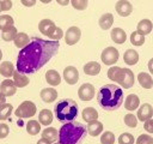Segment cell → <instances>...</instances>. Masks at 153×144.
Here are the masks:
<instances>
[{
  "label": "cell",
  "mask_w": 153,
  "mask_h": 144,
  "mask_svg": "<svg viewBox=\"0 0 153 144\" xmlns=\"http://www.w3.org/2000/svg\"><path fill=\"white\" fill-rule=\"evenodd\" d=\"M59 42L33 37L30 43L20 49L17 58V71L26 74L41 70L59 50Z\"/></svg>",
  "instance_id": "6da1fadb"
},
{
  "label": "cell",
  "mask_w": 153,
  "mask_h": 144,
  "mask_svg": "<svg viewBox=\"0 0 153 144\" xmlns=\"http://www.w3.org/2000/svg\"><path fill=\"white\" fill-rule=\"evenodd\" d=\"M99 106L105 110H116L123 102V91L115 84H106L100 88L97 95Z\"/></svg>",
  "instance_id": "7a4b0ae2"
},
{
  "label": "cell",
  "mask_w": 153,
  "mask_h": 144,
  "mask_svg": "<svg viewBox=\"0 0 153 144\" xmlns=\"http://www.w3.org/2000/svg\"><path fill=\"white\" fill-rule=\"evenodd\" d=\"M86 127L78 121L66 122L59 131L60 144H81L86 137Z\"/></svg>",
  "instance_id": "3957f363"
},
{
  "label": "cell",
  "mask_w": 153,
  "mask_h": 144,
  "mask_svg": "<svg viewBox=\"0 0 153 144\" xmlns=\"http://www.w3.org/2000/svg\"><path fill=\"white\" fill-rule=\"evenodd\" d=\"M55 115L61 122H71L78 115V104L74 100L66 98L55 104Z\"/></svg>",
  "instance_id": "277c9868"
},
{
  "label": "cell",
  "mask_w": 153,
  "mask_h": 144,
  "mask_svg": "<svg viewBox=\"0 0 153 144\" xmlns=\"http://www.w3.org/2000/svg\"><path fill=\"white\" fill-rule=\"evenodd\" d=\"M14 114H16V116L22 118V119L32 118L36 114V104L32 101H24L14 110Z\"/></svg>",
  "instance_id": "5b68a950"
},
{
  "label": "cell",
  "mask_w": 153,
  "mask_h": 144,
  "mask_svg": "<svg viewBox=\"0 0 153 144\" xmlns=\"http://www.w3.org/2000/svg\"><path fill=\"white\" fill-rule=\"evenodd\" d=\"M134 80H135V77H134L133 71L129 70V68H122L116 82H117L122 88L129 89V88H131V86L134 85Z\"/></svg>",
  "instance_id": "8992f818"
},
{
  "label": "cell",
  "mask_w": 153,
  "mask_h": 144,
  "mask_svg": "<svg viewBox=\"0 0 153 144\" xmlns=\"http://www.w3.org/2000/svg\"><path fill=\"white\" fill-rule=\"evenodd\" d=\"M118 56V50L115 47H106L100 54L102 62H104L105 65H114L115 62H117Z\"/></svg>",
  "instance_id": "52a82bcc"
},
{
  "label": "cell",
  "mask_w": 153,
  "mask_h": 144,
  "mask_svg": "<svg viewBox=\"0 0 153 144\" xmlns=\"http://www.w3.org/2000/svg\"><path fill=\"white\" fill-rule=\"evenodd\" d=\"M78 96L81 101H85V102L91 101L94 96V86L90 83L82 84L78 90Z\"/></svg>",
  "instance_id": "ba28073f"
},
{
  "label": "cell",
  "mask_w": 153,
  "mask_h": 144,
  "mask_svg": "<svg viewBox=\"0 0 153 144\" xmlns=\"http://www.w3.org/2000/svg\"><path fill=\"white\" fill-rule=\"evenodd\" d=\"M80 37H81V31H80V29L78 26H71V28H68V30L65 34V41L69 46L75 44L80 40Z\"/></svg>",
  "instance_id": "9c48e42d"
},
{
  "label": "cell",
  "mask_w": 153,
  "mask_h": 144,
  "mask_svg": "<svg viewBox=\"0 0 153 144\" xmlns=\"http://www.w3.org/2000/svg\"><path fill=\"white\" fill-rule=\"evenodd\" d=\"M63 79L69 84L74 85L79 80V72L74 66H67L63 70Z\"/></svg>",
  "instance_id": "30bf717a"
},
{
  "label": "cell",
  "mask_w": 153,
  "mask_h": 144,
  "mask_svg": "<svg viewBox=\"0 0 153 144\" xmlns=\"http://www.w3.org/2000/svg\"><path fill=\"white\" fill-rule=\"evenodd\" d=\"M152 115H153V107L149 103H143L137 110V120L140 121L145 122L152 119Z\"/></svg>",
  "instance_id": "8fae6325"
},
{
  "label": "cell",
  "mask_w": 153,
  "mask_h": 144,
  "mask_svg": "<svg viewBox=\"0 0 153 144\" xmlns=\"http://www.w3.org/2000/svg\"><path fill=\"white\" fill-rule=\"evenodd\" d=\"M117 13L121 16V17H128L131 11H133V6L129 1H126V0H121V1H117L116 2V6H115Z\"/></svg>",
  "instance_id": "7c38bea8"
},
{
  "label": "cell",
  "mask_w": 153,
  "mask_h": 144,
  "mask_svg": "<svg viewBox=\"0 0 153 144\" xmlns=\"http://www.w3.org/2000/svg\"><path fill=\"white\" fill-rule=\"evenodd\" d=\"M17 91V86L14 85V82L11 79H5L0 84V92H2L6 97L14 95Z\"/></svg>",
  "instance_id": "4fadbf2b"
},
{
  "label": "cell",
  "mask_w": 153,
  "mask_h": 144,
  "mask_svg": "<svg viewBox=\"0 0 153 144\" xmlns=\"http://www.w3.org/2000/svg\"><path fill=\"white\" fill-rule=\"evenodd\" d=\"M55 28H56L55 23L53 20H50V19H42L38 23V30L41 31V34H43L45 36H49L54 31Z\"/></svg>",
  "instance_id": "5bb4252c"
},
{
  "label": "cell",
  "mask_w": 153,
  "mask_h": 144,
  "mask_svg": "<svg viewBox=\"0 0 153 144\" xmlns=\"http://www.w3.org/2000/svg\"><path fill=\"white\" fill-rule=\"evenodd\" d=\"M41 98L47 103H51L57 98V91L54 88H44L41 91Z\"/></svg>",
  "instance_id": "9a60e30c"
},
{
  "label": "cell",
  "mask_w": 153,
  "mask_h": 144,
  "mask_svg": "<svg viewBox=\"0 0 153 144\" xmlns=\"http://www.w3.org/2000/svg\"><path fill=\"white\" fill-rule=\"evenodd\" d=\"M111 40L115 43H117V44H122V43L126 42L127 35H126V32H124L123 29H121V28H114L111 30Z\"/></svg>",
  "instance_id": "2e32d148"
},
{
  "label": "cell",
  "mask_w": 153,
  "mask_h": 144,
  "mask_svg": "<svg viewBox=\"0 0 153 144\" xmlns=\"http://www.w3.org/2000/svg\"><path fill=\"white\" fill-rule=\"evenodd\" d=\"M45 80L51 86H56V85H59L61 83V77H60V74H59L57 71H55V70H48L45 72Z\"/></svg>",
  "instance_id": "e0dca14e"
},
{
  "label": "cell",
  "mask_w": 153,
  "mask_h": 144,
  "mask_svg": "<svg viewBox=\"0 0 153 144\" xmlns=\"http://www.w3.org/2000/svg\"><path fill=\"white\" fill-rule=\"evenodd\" d=\"M42 138L47 139L50 143H54L59 140V132L55 127H47L42 131Z\"/></svg>",
  "instance_id": "ac0fdd59"
},
{
  "label": "cell",
  "mask_w": 153,
  "mask_h": 144,
  "mask_svg": "<svg viewBox=\"0 0 153 144\" xmlns=\"http://www.w3.org/2000/svg\"><path fill=\"white\" fill-rule=\"evenodd\" d=\"M81 116L86 122H92L98 119V112L93 107H86V108H84Z\"/></svg>",
  "instance_id": "d6986e66"
},
{
  "label": "cell",
  "mask_w": 153,
  "mask_h": 144,
  "mask_svg": "<svg viewBox=\"0 0 153 144\" xmlns=\"http://www.w3.org/2000/svg\"><path fill=\"white\" fill-rule=\"evenodd\" d=\"M123 60L127 65H135L139 61V53L134 49H127L123 54Z\"/></svg>",
  "instance_id": "ffe728a7"
},
{
  "label": "cell",
  "mask_w": 153,
  "mask_h": 144,
  "mask_svg": "<svg viewBox=\"0 0 153 144\" xmlns=\"http://www.w3.org/2000/svg\"><path fill=\"white\" fill-rule=\"evenodd\" d=\"M140 104V100L135 94H130L127 96L124 101V107L127 110H135Z\"/></svg>",
  "instance_id": "44dd1931"
},
{
  "label": "cell",
  "mask_w": 153,
  "mask_h": 144,
  "mask_svg": "<svg viewBox=\"0 0 153 144\" xmlns=\"http://www.w3.org/2000/svg\"><path fill=\"white\" fill-rule=\"evenodd\" d=\"M86 131L92 136V137H97L98 134L102 133L103 131V124L98 120L96 121H92V122H88L87 127H86Z\"/></svg>",
  "instance_id": "7402d4cb"
},
{
  "label": "cell",
  "mask_w": 153,
  "mask_h": 144,
  "mask_svg": "<svg viewBox=\"0 0 153 144\" xmlns=\"http://www.w3.org/2000/svg\"><path fill=\"white\" fill-rule=\"evenodd\" d=\"M137 80L140 83V85L143 88V89H151L153 86V79L152 77L146 73V72H140L137 74Z\"/></svg>",
  "instance_id": "603a6c76"
},
{
  "label": "cell",
  "mask_w": 153,
  "mask_h": 144,
  "mask_svg": "<svg viewBox=\"0 0 153 144\" xmlns=\"http://www.w3.org/2000/svg\"><path fill=\"white\" fill-rule=\"evenodd\" d=\"M153 29V24L149 19H141L139 23H137V30L140 34H142L143 36H146L147 34H149Z\"/></svg>",
  "instance_id": "cb8c5ba5"
},
{
  "label": "cell",
  "mask_w": 153,
  "mask_h": 144,
  "mask_svg": "<svg viewBox=\"0 0 153 144\" xmlns=\"http://www.w3.org/2000/svg\"><path fill=\"white\" fill-rule=\"evenodd\" d=\"M84 72H85L87 76H97V74L100 72V65H99V62L90 61V62L85 64V66H84Z\"/></svg>",
  "instance_id": "d4e9b609"
},
{
  "label": "cell",
  "mask_w": 153,
  "mask_h": 144,
  "mask_svg": "<svg viewBox=\"0 0 153 144\" xmlns=\"http://www.w3.org/2000/svg\"><path fill=\"white\" fill-rule=\"evenodd\" d=\"M14 73V66L12 62L10 61H5V62H1L0 64V74L4 76L5 78H10L12 77Z\"/></svg>",
  "instance_id": "484cf974"
},
{
  "label": "cell",
  "mask_w": 153,
  "mask_h": 144,
  "mask_svg": "<svg viewBox=\"0 0 153 144\" xmlns=\"http://www.w3.org/2000/svg\"><path fill=\"white\" fill-rule=\"evenodd\" d=\"M13 82H14V85H16L17 88H24V86H26V85L29 84L30 79H29L25 74H23V73L16 71V72L13 73Z\"/></svg>",
  "instance_id": "4316f807"
},
{
  "label": "cell",
  "mask_w": 153,
  "mask_h": 144,
  "mask_svg": "<svg viewBox=\"0 0 153 144\" xmlns=\"http://www.w3.org/2000/svg\"><path fill=\"white\" fill-rule=\"evenodd\" d=\"M99 26L103 29V30H108L111 28L112 23H114V16L111 13H104L102 14V17L99 18Z\"/></svg>",
  "instance_id": "83f0119b"
},
{
  "label": "cell",
  "mask_w": 153,
  "mask_h": 144,
  "mask_svg": "<svg viewBox=\"0 0 153 144\" xmlns=\"http://www.w3.org/2000/svg\"><path fill=\"white\" fill-rule=\"evenodd\" d=\"M38 120H39L38 122L42 124V125H44V126L50 125L51 121H53V113H51V110H49V109H42L41 113L38 114Z\"/></svg>",
  "instance_id": "f1b7e54d"
},
{
  "label": "cell",
  "mask_w": 153,
  "mask_h": 144,
  "mask_svg": "<svg viewBox=\"0 0 153 144\" xmlns=\"http://www.w3.org/2000/svg\"><path fill=\"white\" fill-rule=\"evenodd\" d=\"M30 43V37L25 32H18L14 38V46L18 48H24Z\"/></svg>",
  "instance_id": "f546056e"
},
{
  "label": "cell",
  "mask_w": 153,
  "mask_h": 144,
  "mask_svg": "<svg viewBox=\"0 0 153 144\" xmlns=\"http://www.w3.org/2000/svg\"><path fill=\"white\" fill-rule=\"evenodd\" d=\"M26 131H27V133L31 134V136L38 134L39 131H41V125H39V122L36 121V120H29L27 124H26Z\"/></svg>",
  "instance_id": "4dcf8cb0"
},
{
  "label": "cell",
  "mask_w": 153,
  "mask_h": 144,
  "mask_svg": "<svg viewBox=\"0 0 153 144\" xmlns=\"http://www.w3.org/2000/svg\"><path fill=\"white\" fill-rule=\"evenodd\" d=\"M17 34H18V32H17V29H16V26L13 25V26L6 29L5 31H2V32H1V37H2L4 41L10 42V41H14Z\"/></svg>",
  "instance_id": "1f68e13d"
},
{
  "label": "cell",
  "mask_w": 153,
  "mask_h": 144,
  "mask_svg": "<svg viewBox=\"0 0 153 144\" xmlns=\"http://www.w3.org/2000/svg\"><path fill=\"white\" fill-rule=\"evenodd\" d=\"M13 18L8 14H1L0 16V30L1 31H5L6 29L13 26Z\"/></svg>",
  "instance_id": "d6a6232c"
},
{
  "label": "cell",
  "mask_w": 153,
  "mask_h": 144,
  "mask_svg": "<svg viewBox=\"0 0 153 144\" xmlns=\"http://www.w3.org/2000/svg\"><path fill=\"white\" fill-rule=\"evenodd\" d=\"M13 110V106L11 103H4L2 106H0V120H6L10 118V115L12 114Z\"/></svg>",
  "instance_id": "836d02e7"
},
{
  "label": "cell",
  "mask_w": 153,
  "mask_h": 144,
  "mask_svg": "<svg viewBox=\"0 0 153 144\" xmlns=\"http://www.w3.org/2000/svg\"><path fill=\"white\" fill-rule=\"evenodd\" d=\"M130 42L134 46H142L145 43V36L139 31H134L130 35Z\"/></svg>",
  "instance_id": "e575fe53"
},
{
  "label": "cell",
  "mask_w": 153,
  "mask_h": 144,
  "mask_svg": "<svg viewBox=\"0 0 153 144\" xmlns=\"http://www.w3.org/2000/svg\"><path fill=\"white\" fill-rule=\"evenodd\" d=\"M102 144H114L115 143V134L110 131H105L100 137Z\"/></svg>",
  "instance_id": "d590c367"
},
{
  "label": "cell",
  "mask_w": 153,
  "mask_h": 144,
  "mask_svg": "<svg viewBox=\"0 0 153 144\" xmlns=\"http://www.w3.org/2000/svg\"><path fill=\"white\" fill-rule=\"evenodd\" d=\"M134 142H135L134 136L131 133H128V132H124L118 137L120 144H134Z\"/></svg>",
  "instance_id": "8d00e7d4"
},
{
  "label": "cell",
  "mask_w": 153,
  "mask_h": 144,
  "mask_svg": "<svg viewBox=\"0 0 153 144\" xmlns=\"http://www.w3.org/2000/svg\"><path fill=\"white\" fill-rule=\"evenodd\" d=\"M122 67H118V66H112L108 70V78L111 79L112 82H116L118 76H120V72H121Z\"/></svg>",
  "instance_id": "74e56055"
},
{
  "label": "cell",
  "mask_w": 153,
  "mask_h": 144,
  "mask_svg": "<svg viewBox=\"0 0 153 144\" xmlns=\"http://www.w3.org/2000/svg\"><path fill=\"white\" fill-rule=\"evenodd\" d=\"M137 121H139L137 118H136L134 114H131V113L124 115V124H126L127 126H129V127H136Z\"/></svg>",
  "instance_id": "f35d334b"
},
{
  "label": "cell",
  "mask_w": 153,
  "mask_h": 144,
  "mask_svg": "<svg viewBox=\"0 0 153 144\" xmlns=\"http://www.w3.org/2000/svg\"><path fill=\"white\" fill-rule=\"evenodd\" d=\"M62 36H63V31H62V29L59 28V26H56V28L54 29V31H53L48 37L50 38V41H59L60 38H62Z\"/></svg>",
  "instance_id": "ab89813d"
},
{
  "label": "cell",
  "mask_w": 153,
  "mask_h": 144,
  "mask_svg": "<svg viewBox=\"0 0 153 144\" xmlns=\"http://www.w3.org/2000/svg\"><path fill=\"white\" fill-rule=\"evenodd\" d=\"M136 144H153V138L148 134H140L136 139Z\"/></svg>",
  "instance_id": "60d3db41"
},
{
  "label": "cell",
  "mask_w": 153,
  "mask_h": 144,
  "mask_svg": "<svg viewBox=\"0 0 153 144\" xmlns=\"http://www.w3.org/2000/svg\"><path fill=\"white\" fill-rule=\"evenodd\" d=\"M71 4H72V6H73L74 8H76V10H85V8L87 7V1H86V0H80V1H78V0H72Z\"/></svg>",
  "instance_id": "b9f144b4"
},
{
  "label": "cell",
  "mask_w": 153,
  "mask_h": 144,
  "mask_svg": "<svg viewBox=\"0 0 153 144\" xmlns=\"http://www.w3.org/2000/svg\"><path fill=\"white\" fill-rule=\"evenodd\" d=\"M12 7V1L10 0H0V12L1 11H8Z\"/></svg>",
  "instance_id": "7bdbcfd3"
},
{
  "label": "cell",
  "mask_w": 153,
  "mask_h": 144,
  "mask_svg": "<svg viewBox=\"0 0 153 144\" xmlns=\"http://www.w3.org/2000/svg\"><path fill=\"white\" fill-rule=\"evenodd\" d=\"M10 128L6 124H0V138H6L8 136Z\"/></svg>",
  "instance_id": "ee69618b"
},
{
  "label": "cell",
  "mask_w": 153,
  "mask_h": 144,
  "mask_svg": "<svg viewBox=\"0 0 153 144\" xmlns=\"http://www.w3.org/2000/svg\"><path fill=\"white\" fill-rule=\"evenodd\" d=\"M143 128L146 130V132H148V133H153V119H149V120L145 121V124H143Z\"/></svg>",
  "instance_id": "f6af8a7d"
},
{
  "label": "cell",
  "mask_w": 153,
  "mask_h": 144,
  "mask_svg": "<svg viewBox=\"0 0 153 144\" xmlns=\"http://www.w3.org/2000/svg\"><path fill=\"white\" fill-rule=\"evenodd\" d=\"M22 4L25 5V6H33V5L36 4V1H35V0H32V1H25V0H23Z\"/></svg>",
  "instance_id": "bcb514c9"
},
{
  "label": "cell",
  "mask_w": 153,
  "mask_h": 144,
  "mask_svg": "<svg viewBox=\"0 0 153 144\" xmlns=\"http://www.w3.org/2000/svg\"><path fill=\"white\" fill-rule=\"evenodd\" d=\"M4 103H6V96L2 92H0V106H2Z\"/></svg>",
  "instance_id": "7dc6e473"
},
{
  "label": "cell",
  "mask_w": 153,
  "mask_h": 144,
  "mask_svg": "<svg viewBox=\"0 0 153 144\" xmlns=\"http://www.w3.org/2000/svg\"><path fill=\"white\" fill-rule=\"evenodd\" d=\"M148 70H149V72L153 74V58L148 61Z\"/></svg>",
  "instance_id": "c3c4849f"
},
{
  "label": "cell",
  "mask_w": 153,
  "mask_h": 144,
  "mask_svg": "<svg viewBox=\"0 0 153 144\" xmlns=\"http://www.w3.org/2000/svg\"><path fill=\"white\" fill-rule=\"evenodd\" d=\"M37 144H51V143H50V142H48L47 139L42 138V139H39V140L37 142Z\"/></svg>",
  "instance_id": "681fc988"
},
{
  "label": "cell",
  "mask_w": 153,
  "mask_h": 144,
  "mask_svg": "<svg viewBox=\"0 0 153 144\" xmlns=\"http://www.w3.org/2000/svg\"><path fill=\"white\" fill-rule=\"evenodd\" d=\"M57 2H59V4H62V5H66V4H68V1H60V0H59Z\"/></svg>",
  "instance_id": "f907efd6"
},
{
  "label": "cell",
  "mask_w": 153,
  "mask_h": 144,
  "mask_svg": "<svg viewBox=\"0 0 153 144\" xmlns=\"http://www.w3.org/2000/svg\"><path fill=\"white\" fill-rule=\"evenodd\" d=\"M1 58H2V52H1V49H0V60H1Z\"/></svg>",
  "instance_id": "816d5d0a"
},
{
  "label": "cell",
  "mask_w": 153,
  "mask_h": 144,
  "mask_svg": "<svg viewBox=\"0 0 153 144\" xmlns=\"http://www.w3.org/2000/svg\"><path fill=\"white\" fill-rule=\"evenodd\" d=\"M54 144H60V143H54Z\"/></svg>",
  "instance_id": "f5cc1de1"
}]
</instances>
